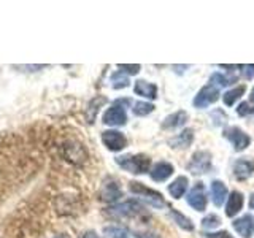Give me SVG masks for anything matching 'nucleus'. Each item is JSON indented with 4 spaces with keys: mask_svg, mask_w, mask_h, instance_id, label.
Masks as SVG:
<instances>
[{
    "mask_svg": "<svg viewBox=\"0 0 254 238\" xmlns=\"http://www.w3.org/2000/svg\"><path fill=\"white\" fill-rule=\"evenodd\" d=\"M133 91L137 95H141V97H145V99L153 100L157 97V87L153 83L145 81V79H138V81L135 83Z\"/></svg>",
    "mask_w": 254,
    "mask_h": 238,
    "instance_id": "nucleus-15",
    "label": "nucleus"
},
{
    "mask_svg": "<svg viewBox=\"0 0 254 238\" xmlns=\"http://www.w3.org/2000/svg\"><path fill=\"white\" fill-rule=\"evenodd\" d=\"M121 68V71H124L126 75H137L140 71V65L138 63H133V65H127V63H119L118 65Z\"/></svg>",
    "mask_w": 254,
    "mask_h": 238,
    "instance_id": "nucleus-29",
    "label": "nucleus"
},
{
    "mask_svg": "<svg viewBox=\"0 0 254 238\" xmlns=\"http://www.w3.org/2000/svg\"><path fill=\"white\" fill-rule=\"evenodd\" d=\"M242 208H243V195L235 190V192L229 195V200L226 205V214L229 218H234L242 211Z\"/></svg>",
    "mask_w": 254,
    "mask_h": 238,
    "instance_id": "nucleus-16",
    "label": "nucleus"
},
{
    "mask_svg": "<svg viewBox=\"0 0 254 238\" xmlns=\"http://www.w3.org/2000/svg\"><path fill=\"white\" fill-rule=\"evenodd\" d=\"M149 175H151V178H153V181L162 182L165 179H169L173 175V165L169 162H157L153 169H151Z\"/></svg>",
    "mask_w": 254,
    "mask_h": 238,
    "instance_id": "nucleus-14",
    "label": "nucleus"
},
{
    "mask_svg": "<svg viewBox=\"0 0 254 238\" xmlns=\"http://www.w3.org/2000/svg\"><path fill=\"white\" fill-rule=\"evenodd\" d=\"M172 216H173L175 221H177V224H178L181 229H185V230H192V229H194L192 222H190V221L185 216V214H181V213H178V211L172 210Z\"/></svg>",
    "mask_w": 254,
    "mask_h": 238,
    "instance_id": "nucleus-26",
    "label": "nucleus"
},
{
    "mask_svg": "<svg viewBox=\"0 0 254 238\" xmlns=\"http://www.w3.org/2000/svg\"><path fill=\"white\" fill-rule=\"evenodd\" d=\"M127 121V113L126 108L121 103H115L111 105L105 113H103V124L111 125V127H118V125H124Z\"/></svg>",
    "mask_w": 254,
    "mask_h": 238,
    "instance_id": "nucleus-8",
    "label": "nucleus"
},
{
    "mask_svg": "<svg viewBox=\"0 0 254 238\" xmlns=\"http://www.w3.org/2000/svg\"><path fill=\"white\" fill-rule=\"evenodd\" d=\"M81 238H100V237H99L97 234H95L94 230H89V232H84Z\"/></svg>",
    "mask_w": 254,
    "mask_h": 238,
    "instance_id": "nucleus-32",
    "label": "nucleus"
},
{
    "mask_svg": "<svg viewBox=\"0 0 254 238\" xmlns=\"http://www.w3.org/2000/svg\"><path fill=\"white\" fill-rule=\"evenodd\" d=\"M111 86H113V89L127 87L129 86V76H127L124 71H116V73L111 75Z\"/></svg>",
    "mask_w": 254,
    "mask_h": 238,
    "instance_id": "nucleus-23",
    "label": "nucleus"
},
{
    "mask_svg": "<svg viewBox=\"0 0 254 238\" xmlns=\"http://www.w3.org/2000/svg\"><path fill=\"white\" fill-rule=\"evenodd\" d=\"M226 137L230 140L235 151H243V149L248 148L250 143H251L250 135L245 133L242 129H238V127H230V129H227Z\"/></svg>",
    "mask_w": 254,
    "mask_h": 238,
    "instance_id": "nucleus-11",
    "label": "nucleus"
},
{
    "mask_svg": "<svg viewBox=\"0 0 254 238\" xmlns=\"http://www.w3.org/2000/svg\"><path fill=\"white\" fill-rule=\"evenodd\" d=\"M254 173V161L253 159H238L234 165V175L237 179H248Z\"/></svg>",
    "mask_w": 254,
    "mask_h": 238,
    "instance_id": "nucleus-13",
    "label": "nucleus"
},
{
    "mask_svg": "<svg viewBox=\"0 0 254 238\" xmlns=\"http://www.w3.org/2000/svg\"><path fill=\"white\" fill-rule=\"evenodd\" d=\"M103 232H105V235H108L110 238H129L127 230L123 227H118V226H108L103 229Z\"/></svg>",
    "mask_w": 254,
    "mask_h": 238,
    "instance_id": "nucleus-25",
    "label": "nucleus"
},
{
    "mask_svg": "<svg viewBox=\"0 0 254 238\" xmlns=\"http://www.w3.org/2000/svg\"><path fill=\"white\" fill-rule=\"evenodd\" d=\"M116 164L121 167L123 170L133 173V175H141V173H146L149 172V167H151V161L148 156H143V154H124V156H119L116 157Z\"/></svg>",
    "mask_w": 254,
    "mask_h": 238,
    "instance_id": "nucleus-1",
    "label": "nucleus"
},
{
    "mask_svg": "<svg viewBox=\"0 0 254 238\" xmlns=\"http://www.w3.org/2000/svg\"><path fill=\"white\" fill-rule=\"evenodd\" d=\"M250 208L254 210V194H251V197H250Z\"/></svg>",
    "mask_w": 254,
    "mask_h": 238,
    "instance_id": "nucleus-34",
    "label": "nucleus"
},
{
    "mask_svg": "<svg viewBox=\"0 0 254 238\" xmlns=\"http://www.w3.org/2000/svg\"><path fill=\"white\" fill-rule=\"evenodd\" d=\"M205 238H234L226 230H221V232H211V234H205Z\"/></svg>",
    "mask_w": 254,
    "mask_h": 238,
    "instance_id": "nucleus-31",
    "label": "nucleus"
},
{
    "mask_svg": "<svg viewBox=\"0 0 254 238\" xmlns=\"http://www.w3.org/2000/svg\"><path fill=\"white\" fill-rule=\"evenodd\" d=\"M219 224H221V219L216 216V214H208V216L202 219V227L206 229V230H208V229H216Z\"/></svg>",
    "mask_w": 254,
    "mask_h": 238,
    "instance_id": "nucleus-27",
    "label": "nucleus"
},
{
    "mask_svg": "<svg viewBox=\"0 0 254 238\" xmlns=\"http://www.w3.org/2000/svg\"><path fill=\"white\" fill-rule=\"evenodd\" d=\"M211 197H213V203L216 206H221L226 202L227 198V187L222 181L214 179L211 182Z\"/></svg>",
    "mask_w": 254,
    "mask_h": 238,
    "instance_id": "nucleus-18",
    "label": "nucleus"
},
{
    "mask_svg": "<svg viewBox=\"0 0 254 238\" xmlns=\"http://www.w3.org/2000/svg\"><path fill=\"white\" fill-rule=\"evenodd\" d=\"M121 197H123V190H121V186H119L118 179L110 177V178H107L105 181H103L102 189H100V198L103 202L115 203Z\"/></svg>",
    "mask_w": 254,
    "mask_h": 238,
    "instance_id": "nucleus-7",
    "label": "nucleus"
},
{
    "mask_svg": "<svg viewBox=\"0 0 254 238\" xmlns=\"http://www.w3.org/2000/svg\"><path fill=\"white\" fill-rule=\"evenodd\" d=\"M238 115L240 116H246V115H254V107H250V103H240V107H238Z\"/></svg>",
    "mask_w": 254,
    "mask_h": 238,
    "instance_id": "nucleus-30",
    "label": "nucleus"
},
{
    "mask_svg": "<svg viewBox=\"0 0 254 238\" xmlns=\"http://www.w3.org/2000/svg\"><path fill=\"white\" fill-rule=\"evenodd\" d=\"M219 99V87L214 84H206L203 86L200 91L197 92L195 99H194V107L195 108H206L210 107L211 103H214Z\"/></svg>",
    "mask_w": 254,
    "mask_h": 238,
    "instance_id": "nucleus-6",
    "label": "nucleus"
},
{
    "mask_svg": "<svg viewBox=\"0 0 254 238\" xmlns=\"http://www.w3.org/2000/svg\"><path fill=\"white\" fill-rule=\"evenodd\" d=\"M251 102H254V89H253V92H251Z\"/></svg>",
    "mask_w": 254,
    "mask_h": 238,
    "instance_id": "nucleus-35",
    "label": "nucleus"
},
{
    "mask_svg": "<svg viewBox=\"0 0 254 238\" xmlns=\"http://www.w3.org/2000/svg\"><path fill=\"white\" fill-rule=\"evenodd\" d=\"M61 151H62V156L65 161L75 164V165H81L86 162L87 159V153L86 149L83 148L81 143H78L75 140H68L65 141L64 145L61 146Z\"/></svg>",
    "mask_w": 254,
    "mask_h": 238,
    "instance_id": "nucleus-3",
    "label": "nucleus"
},
{
    "mask_svg": "<svg viewBox=\"0 0 254 238\" xmlns=\"http://www.w3.org/2000/svg\"><path fill=\"white\" fill-rule=\"evenodd\" d=\"M105 103H107V99H105V97H102V95H97V97H94V99L89 102V107H87V113H86V116H87V122H89V124L94 122L95 116H97V111L100 110L102 105H105Z\"/></svg>",
    "mask_w": 254,
    "mask_h": 238,
    "instance_id": "nucleus-21",
    "label": "nucleus"
},
{
    "mask_svg": "<svg viewBox=\"0 0 254 238\" xmlns=\"http://www.w3.org/2000/svg\"><path fill=\"white\" fill-rule=\"evenodd\" d=\"M245 68H248V70H250L248 73H246V78H251V76H253V73H254V65H246Z\"/></svg>",
    "mask_w": 254,
    "mask_h": 238,
    "instance_id": "nucleus-33",
    "label": "nucleus"
},
{
    "mask_svg": "<svg viewBox=\"0 0 254 238\" xmlns=\"http://www.w3.org/2000/svg\"><path fill=\"white\" fill-rule=\"evenodd\" d=\"M153 110H154V105H153V103H149V102H137V103H133V113L137 115V116H146Z\"/></svg>",
    "mask_w": 254,
    "mask_h": 238,
    "instance_id": "nucleus-24",
    "label": "nucleus"
},
{
    "mask_svg": "<svg viewBox=\"0 0 254 238\" xmlns=\"http://www.w3.org/2000/svg\"><path fill=\"white\" fill-rule=\"evenodd\" d=\"M143 205L140 200L137 198H132V200H127V202H123L119 205H115L108 208V214L111 218H132V216H137V214L143 213Z\"/></svg>",
    "mask_w": 254,
    "mask_h": 238,
    "instance_id": "nucleus-4",
    "label": "nucleus"
},
{
    "mask_svg": "<svg viewBox=\"0 0 254 238\" xmlns=\"http://www.w3.org/2000/svg\"><path fill=\"white\" fill-rule=\"evenodd\" d=\"M102 141L110 151H123L127 146V138L119 130H105L102 132Z\"/></svg>",
    "mask_w": 254,
    "mask_h": 238,
    "instance_id": "nucleus-9",
    "label": "nucleus"
},
{
    "mask_svg": "<svg viewBox=\"0 0 254 238\" xmlns=\"http://www.w3.org/2000/svg\"><path fill=\"white\" fill-rule=\"evenodd\" d=\"M245 91H246V86H237V87H234V89H230V91H227L226 94H224V103L227 107H232V105H235V102L242 97V95L245 94Z\"/></svg>",
    "mask_w": 254,
    "mask_h": 238,
    "instance_id": "nucleus-22",
    "label": "nucleus"
},
{
    "mask_svg": "<svg viewBox=\"0 0 254 238\" xmlns=\"http://www.w3.org/2000/svg\"><path fill=\"white\" fill-rule=\"evenodd\" d=\"M211 169V154L208 151H197L188 164V170L192 175H203Z\"/></svg>",
    "mask_w": 254,
    "mask_h": 238,
    "instance_id": "nucleus-5",
    "label": "nucleus"
},
{
    "mask_svg": "<svg viewBox=\"0 0 254 238\" xmlns=\"http://www.w3.org/2000/svg\"><path fill=\"white\" fill-rule=\"evenodd\" d=\"M210 83L214 84L216 87H222V86L230 84V78H227V76H224V75H221V73H213V75H211V79H210Z\"/></svg>",
    "mask_w": 254,
    "mask_h": 238,
    "instance_id": "nucleus-28",
    "label": "nucleus"
},
{
    "mask_svg": "<svg viewBox=\"0 0 254 238\" xmlns=\"http://www.w3.org/2000/svg\"><path fill=\"white\" fill-rule=\"evenodd\" d=\"M54 238H67L65 235H58V237H54Z\"/></svg>",
    "mask_w": 254,
    "mask_h": 238,
    "instance_id": "nucleus-36",
    "label": "nucleus"
},
{
    "mask_svg": "<svg viewBox=\"0 0 254 238\" xmlns=\"http://www.w3.org/2000/svg\"><path fill=\"white\" fill-rule=\"evenodd\" d=\"M188 203L197 211L206 210V194H205L203 182H197V184L190 189V192L188 194Z\"/></svg>",
    "mask_w": 254,
    "mask_h": 238,
    "instance_id": "nucleus-10",
    "label": "nucleus"
},
{
    "mask_svg": "<svg viewBox=\"0 0 254 238\" xmlns=\"http://www.w3.org/2000/svg\"><path fill=\"white\" fill-rule=\"evenodd\" d=\"M129 190L135 195H141L143 200H145L146 203H149L151 206H154V208H164V206H167L161 192H156V190L143 186L138 181H132L129 184Z\"/></svg>",
    "mask_w": 254,
    "mask_h": 238,
    "instance_id": "nucleus-2",
    "label": "nucleus"
},
{
    "mask_svg": "<svg viewBox=\"0 0 254 238\" xmlns=\"http://www.w3.org/2000/svg\"><path fill=\"white\" fill-rule=\"evenodd\" d=\"M188 121V113L186 111H175V113H172L170 116H167L164 119L162 122V127L164 129H178V127H181L183 124H186Z\"/></svg>",
    "mask_w": 254,
    "mask_h": 238,
    "instance_id": "nucleus-17",
    "label": "nucleus"
},
{
    "mask_svg": "<svg viewBox=\"0 0 254 238\" xmlns=\"http://www.w3.org/2000/svg\"><path fill=\"white\" fill-rule=\"evenodd\" d=\"M188 184H189V181L186 177H178L177 179H175L172 184L169 186V192L173 198H181L183 195L186 194V190H188Z\"/></svg>",
    "mask_w": 254,
    "mask_h": 238,
    "instance_id": "nucleus-20",
    "label": "nucleus"
},
{
    "mask_svg": "<svg viewBox=\"0 0 254 238\" xmlns=\"http://www.w3.org/2000/svg\"><path fill=\"white\" fill-rule=\"evenodd\" d=\"M232 226L235 229V232L238 235H242L243 238H251L254 232V219L251 214H245V216L238 218L232 222Z\"/></svg>",
    "mask_w": 254,
    "mask_h": 238,
    "instance_id": "nucleus-12",
    "label": "nucleus"
},
{
    "mask_svg": "<svg viewBox=\"0 0 254 238\" xmlns=\"http://www.w3.org/2000/svg\"><path fill=\"white\" fill-rule=\"evenodd\" d=\"M194 140V130L192 129H185L181 133H178L177 137H173L170 140V146L172 148H183L186 149L190 146V143Z\"/></svg>",
    "mask_w": 254,
    "mask_h": 238,
    "instance_id": "nucleus-19",
    "label": "nucleus"
}]
</instances>
